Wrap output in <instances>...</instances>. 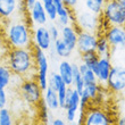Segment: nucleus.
Listing matches in <instances>:
<instances>
[{
	"instance_id": "6ab92c4d",
	"label": "nucleus",
	"mask_w": 125,
	"mask_h": 125,
	"mask_svg": "<svg viewBox=\"0 0 125 125\" xmlns=\"http://www.w3.org/2000/svg\"><path fill=\"white\" fill-rule=\"evenodd\" d=\"M14 74L10 68L6 65V62H0V89H6L11 84L14 79Z\"/></svg>"
},
{
	"instance_id": "72a5a7b5",
	"label": "nucleus",
	"mask_w": 125,
	"mask_h": 125,
	"mask_svg": "<svg viewBox=\"0 0 125 125\" xmlns=\"http://www.w3.org/2000/svg\"><path fill=\"white\" fill-rule=\"evenodd\" d=\"M38 0H22V7H23L24 13L26 14L27 11H30L33 8V6L36 3Z\"/></svg>"
},
{
	"instance_id": "4468645a",
	"label": "nucleus",
	"mask_w": 125,
	"mask_h": 125,
	"mask_svg": "<svg viewBox=\"0 0 125 125\" xmlns=\"http://www.w3.org/2000/svg\"><path fill=\"white\" fill-rule=\"evenodd\" d=\"M26 18H29V23L31 26H40V25H46L48 23V17H47L44 6H43L42 1L38 0L36 3L33 6V8L25 14Z\"/></svg>"
},
{
	"instance_id": "6e6552de",
	"label": "nucleus",
	"mask_w": 125,
	"mask_h": 125,
	"mask_svg": "<svg viewBox=\"0 0 125 125\" xmlns=\"http://www.w3.org/2000/svg\"><path fill=\"white\" fill-rule=\"evenodd\" d=\"M106 86L114 93H121L125 91V66L113 65Z\"/></svg>"
},
{
	"instance_id": "a19ab883",
	"label": "nucleus",
	"mask_w": 125,
	"mask_h": 125,
	"mask_svg": "<svg viewBox=\"0 0 125 125\" xmlns=\"http://www.w3.org/2000/svg\"><path fill=\"white\" fill-rule=\"evenodd\" d=\"M0 30H1V22H0Z\"/></svg>"
},
{
	"instance_id": "f03ea898",
	"label": "nucleus",
	"mask_w": 125,
	"mask_h": 125,
	"mask_svg": "<svg viewBox=\"0 0 125 125\" xmlns=\"http://www.w3.org/2000/svg\"><path fill=\"white\" fill-rule=\"evenodd\" d=\"M2 60L17 77L22 80L35 77V62L32 47L8 48Z\"/></svg>"
},
{
	"instance_id": "7c9ffc66",
	"label": "nucleus",
	"mask_w": 125,
	"mask_h": 125,
	"mask_svg": "<svg viewBox=\"0 0 125 125\" xmlns=\"http://www.w3.org/2000/svg\"><path fill=\"white\" fill-rule=\"evenodd\" d=\"M68 88L66 84H62L59 88V90L57 91V94H58V100H59V107L62 109H64L65 107V101H66V95H67V91H68Z\"/></svg>"
},
{
	"instance_id": "7ed1b4c3",
	"label": "nucleus",
	"mask_w": 125,
	"mask_h": 125,
	"mask_svg": "<svg viewBox=\"0 0 125 125\" xmlns=\"http://www.w3.org/2000/svg\"><path fill=\"white\" fill-rule=\"evenodd\" d=\"M34 62H35V77L42 91L48 88V75H49V59L46 51L32 46Z\"/></svg>"
},
{
	"instance_id": "0eeeda50",
	"label": "nucleus",
	"mask_w": 125,
	"mask_h": 125,
	"mask_svg": "<svg viewBox=\"0 0 125 125\" xmlns=\"http://www.w3.org/2000/svg\"><path fill=\"white\" fill-rule=\"evenodd\" d=\"M80 99L81 95L76 91L73 86H69L67 95H66V101H65V117L66 122L71 124V123L76 122L77 115H79L80 110Z\"/></svg>"
},
{
	"instance_id": "4be33fe9",
	"label": "nucleus",
	"mask_w": 125,
	"mask_h": 125,
	"mask_svg": "<svg viewBox=\"0 0 125 125\" xmlns=\"http://www.w3.org/2000/svg\"><path fill=\"white\" fill-rule=\"evenodd\" d=\"M38 107V116H39L40 122L43 125H49L51 122V115H50V109L47 107L44 104L43 99H41V101L36 105Z\"/></svg>"
},
{
	"instance_id": "9d476101",
	"label": "nucleus",
	"mask_w": 125,
	"mask_h": 125,
	"mask_svg": "<svg viewBox=\"0 0 125 125\" xmlns=\"http://www.w3.org/2000/svg\"><path fill=\"white\" fill-rule=\"evenodd\" d=\"M53 41L51 40L49 30L46 25H40V26L32 27V46L48 51L52 48Z\"/></svg>"
},
{
	"instance_id": "1a4fd4ad",
	"label": "nucleus",
	"mask_w": 125,
	"mask_h": 125,
	"mask_svg": "<svg viewBox=\"0 0 125 125\" xmlns=\"http://www.w3.org/2000/svg\"><path fill=\"white\" fill-rule=\"evenodd\" d=\"M74 23L79 30L97 33L99 26V16L90 13L88 10L77 11V13H74Z\"/></svg>"
},
{
	"instance_id": "f704fd0d",
	"label": "nucleus",
	"mask_w": 125,
	"mask_h": 125,
	"mask_svg": "<svg viewBox=\"0 0 125 125\" xmlns=\"http://www.w3.org/2000/svg\"><path fill=\"white\" fill-rule=\"evenodd\" d=\"M8 102V97H7L6 89H0V109L5 108Z\"/></svg>"
},
{
	"instance_id": "f257e3e1",
	"label": "nucleus",
	"mask_w": 125,
	"mask_h": 125,
	"mask_svg": "<svg viewBox=\"0 0 125 125\" xmlns=\"http://www.w3.org/2000/svg\"><path fill=\"white\" fill-rule=\"evenodd\" d=\"M0 32L8 48L32 47V26L25 15L2 21Z\"/></svg>"
},
{
	"instance_id": "473e14b6",
	"label": "nucleus",
	"mask_w": 125,
	"mask_h": 125,
	"mask_svg": "<svg viewBox=\"0 0 125 125\" xmlns=\"http://www.w3.org/2000/svg\"><path fill=\"white\" fill-rule=\"evenodd\" d=\"M7 50H8V47H7L6 42H5V39H3L2 34L0 32V60L3 59V57L6 55Z\"/></svg>"
},
{
	"instance_id": "b1692460",
	"label": "nucleus",
	"mask_w": 125,
	"mask_h": 125,
	"mask_svg": "<svg viewBox=\"0 0 125 125\" xmlns=\"http://www.w3.org/2000/svg\"><path fill=\"white\" fill-rule=\"evenodd\" d=\"M73 65V84L72 86L81 94L84 89V82H83L82 75L79 71V65L76 62H72Z\"/></svg>"
},
{
	"instance_id": "ddd939ff",
	"label": "nucleus",
	"mask_w": 125,
	"mask_h": 125,
	"mask_svg": "<svg viewBox=\"0 0 125 125\" xmlns=\"http://www.w3.org/2000/svg\"><path fill=\"white\" fill-rule=\"evenodd\" d=\"M25 15L22 0H0V22Z\"/></svg>"
},
{
	"instance_id": "c85d7f7f",
	"label": "nucleus",
	"mask_w": 125,
	"mask_h": 125,
	"mask_svg": "<svg viewBox=\"0 0 125 125\" xmlns=\"http://www.w3.org/2000/svg\"><path fill=\"white\" fill-rule=\"evenodd\" d=\"M42 3H43V6H44V10H46L48 20L51 21V22H56L57 9H56V6L53 5V2L52 1H48V2H42Z\"/></svg>"
},
{
	"instance_id": "58836bf2",
	"label": "nucleus",
	"mask_w": 125,
	"mask_h": 125,
	"mask_svg": "<svg viewBox=\"0 0 125 125\" xmlns=\"http://www.w3.org/2000/svg\"><path fill=\"white\" fill-rule=\"evenodd\" d=\"M119 2H121V5H122V7L124 8L125 10V0H119Z\"/></svg>"
},
{
	"instance_id": "a878e982",
	"label": "nucleus",
	"mask_w": 125,
	"mask_h": 125,
	"mask_svg": "<svg viewBox=\"0 0 125 125\" xmlns=\"http://www.w3.org/2000/svg\"><path fill=\"white\" fill-rule=\"evenodd\" d=\"M99 60V56L95 51H89V52L81 53V62L86 65L90 69H94L95 65Z\"/></svg>"
},
{
	"instance_id": "423d86ee",
	"label": "nucleus",
	"mask_w": 125,
	"mask_h": 125,
	"mask_svg": "<svg viewBox=\"0 0 125 125\" xmlns=\"http://www.w3.org/2000/svg\"><path fill=\"white\" fill-rule=\"evenodd\" d=\"M81 125H112V119L102 108L88 106L83 112Z\"/></svg>"
},
{
	"instance_id": "39448f33",
	"label": "nucleus",
	"mask_w": 125,
	"mask_h": 125,
	"mask_svg": "<svg viewBox=\"0 0 125 125\" xmlns=\"http://www.w3.org/2000/svg\"><path fill=\"white\" fill-rule=\"evenodd\" d=\"M101 16L110 25L125 26V10L119 0H106Z\"/></svg>"
},
{
	"instance_id": "412c9836",
	"label": "nucleus",
	"mask_w": 125,
	"mask_h": 125,
	"mask_svg": "<svg viewBox=\"0 0 125 125\" xmlns=\"http://www.w3.org/2000/svg\"><path fill=\"white\" fill-rule=\"evenodd\" d=\"M95 52L98 53L99 57H112V48L109 46L108 41L102 34L98 35L97 47H95Z\"/></svg>"
},
{
	"instance_id": "bb28decb",
	"label": "nucleus",
	"mask_w": 125,
	"mask_h": 125,
	"mask_svg": "<svg viewBox=\"0 0 125 125\" xmlns=\"http://www.w3.org/2000/svg\"><path fill=\"white\" fill-rule=\"evenodd\" d=\"M62 84H65V83H64V81L62 80V77H60L58 73L56 72L49 73V75H48V86L49 88H51L53 91L57 92Z\"/></svg>"
},
{
	"instance_id": "ea45409f",
	"label": "nucleus",
	"mask_w": 125,
	"mask_h": 125,
	"mask_svg": "<svg viewBox=\"0 0 125 125\" xmlns=\"http://www.w3.org/2000/svg\"><path fill=\"white\" fill-rule=\"evenodd\" d=\"M40 1H42V2H48V1H52V0H40Z\"/></svg>"
},
{
	"instance_id": "c756f323",
	"label": "nucleus",
	"mask_w": 125,
	"mask_h": 125,
	"mask_svg": "<svg viewBox=\"0 0 125 125\" xmlns=\"http://www.w3.org/2000/svg\"><path fill=\"white\" fill-rule=\"evenodd\" d=\"M84 89L86 90V92L89 93L91 100L95 99L100 93V89H101V85L99 84L98 82H93V83H89V84H85L84 85Z\"/></svg>"
},
{
	"instance_id": "dca6fc26",
	"label": "nucleus",
	"mask_w": 125,
	"mask_h": 125,
	"mask_svg": "<svg viewBox=\"0 0 125 125\" xmlns=\"http://www.w3.org/2000/svg\"><path fill=\"white\" fill-rule=\"evenodd\" d=\"M77 32L79 29L74 26V24H69L62 26L60 29V39L67 44L69 49L73 51L76 49V41H77Z\"/></svg>"
},
{
	"instance_id": "c9c22d12",
	"label": "nucleus",
	"mask_w": 125,
	"mask_h": 125,
	"mask_svg": "<svg viewBox=\"0 0 125 125\" xmlns=\"http://www.w3.org/2000/svg\"><path fill=\"white\" fill-rule=\"evenodd\" d=\"M62 2L65 3V6H67L69 9L74 10L76 6H77V3H79V0H62Z\"/></svg>"
},
{
	"instance_id": "9b49d317",
	"label": "nucleus",
	"mask_w": 125,
	"mask_h": 125,
	"mask_svg": "<svg viewBox=\"0 0 125 125\" xmlns=\"http://www.w3.org/2000/svg\"><path fill=\"white\" fill-rule=\"evenodd\" d=\"M102 35L108 41L112 50L124 49L125 48V26L110 25L102 33Z\"/></svg>"
},
{
	"instance_id": "e433bc0d",
	"label": "nucleus",
	"mask_w": 125,
	"mask_h": 125,
	"mask_svg": "<svg viewBox=\"0 0 125 125\" xmlns=\"http://www.w3.org/2000/svg\"><path fill=\"white\" fill-rule=\"evenodd\" d=\"M49 125H68V123L66 122V119H62L60 117H57V118L51 119Z\"/></svg>"
},
{
	"instance_id": "2f4dec72",
	"label": "nucleus",
	"mask_w": 125,
	"mask_h": 125,
	"mask_svg": "<svg viewBox=\"0 0 125 125\" xmlns=\"http://www.w3.org/2000/svg\"><path fill=\"white\" fill-rule=\"evenodd\" d=\"M49 33H50V36H51V40L52 41H56L57 39L60 38V29L58 27V25H55V24H51L49 27Z\"/></svg>"
},
{
	"instance_id": "2eb2a0df",
	"label": "nucleus",
	"mask_w": 125,
	"mask_h": 125,
	"mask_svg": "<svg viewBox=\"0 0 125 125\" xmlns=\"http://www.w3.org/2000/svg\"><path fill=\"white\" fill-rule=\"evenodd\" d=\"M113 67V62L110 57H99V60L95 65L93 72H94L98 83L101 86H106L107 80H108L109 73Z\"/></svg>"
},
{
	"instance_id": "f8f14e48",
	"label": "nucleus",
	"mask_w": 125,
	"mask_h": 125,
	"mask_svg": "<svg viewBox=\"0 0 125 125\" xmlns=\"http://www.w3.org/2000/svg\"><path fill=\"white\" fill-rule=\"evenodd\" d=\"M98 41V34L90 31L79 30L77 32V41H76V50L81 53L89 52V51H95Z\"/></svg>"
},
{
	"instance_id": "aec40b11",
	"label": "nucleus",
	"mask_w": 125,
	"mask_h": 125,
	"mask_svg": "<svg viewBox=\"0 0 125 125\" xmlns=\"http://www.w3.org/2000/svg\"><path fill=\"white\" fill-rule=\"evenodd\" d=\"M52 49L55 51L57 56L59 57V58H62V59H67L69 57L72 56L73 53V50L69 49L67 44H66L62 39H57L56 41H53L52 43Z\"/></svg>"
},
{
	"instance_id": "20e7f679",
	"label": "nucleus",
	"mask_w": 125,
	"mask_h": 125,
	"mask_svg": "<svg viewBox=\"0 0 125 125\" xmlns=\"http://www.w3.org/2000/svg\"><path fill=\"white\" fill-rule=\"evenodd\" d=\"M20 94L26 104L36 106L42 99L43 91L35 79H24L20 84Z\"/></svg>"
},
{
	"instance_id": "5701e85b",
	"label": "nucleus",
	"mask_w": 125,
	"mask_h": 125,
	"mask_svg": "<svg viewBox=\"0 0 125 125\" xmlns=\"http://www.w3.org/2000/svg\"><path fill=\"white\" fill-rule=\"evenodd\" d=\"M106 0H84L85 9L94 15H98V16L101 15Z\"/></svg>"
},
{
	"instance_id": "f3484780",
	"label": "nucleus",
	"mask_w": 125,
	"mask_h": 125,
	"mask_svg": "<svg viewBox=\"0 0 125 125\" xmlns=\"http://www.w3.org/2000/svg\"><path fill=\"white\" fill-rule=\"evenodd\" d=\"M58 74L67 86H72L73 84V65L67 59H62L58 64Z\"/></svg>"
},
{
	"instance_id": "a211bd4d",
	"label": "nucleus",
	"mask_w": 125,
	"mask_h": 125,
	"mask_svg": "<svg viewBox=\"0 0 125 125\" xmlns=\"http://www.w3.org/2000/svg\"><path fill=\"white\" fill-rule=\"evenodd\" d=\"M42 99L44 104L47 105V107L50 109V112H56L60 108L59 107V100H58V94L56 91H53L51 88H47L43 91Z\"/></svg>"
},
{
	"instance_id": "cd10ccee",
	"label": "nucleus",
	"mask_w": 125,
	"mask_h": 125,
	"mask_svg": "<svg viewBox=\"0 0 125 125\" xmlns=\"http://www.w3.org/2000/svg\"><path fill=\"white\" fill-rule=\"evenodd\" d=\"M0 125H14L13 115L6 107L0 109Z\"/></svg>"
},
{
	"instance_id": "393cba45",
	"label": "nucleus",
	"mask_w": 125,
	"mask_h": 125,
	"mask_svg": "<svg viewBox=\"0 0 125 125\" xmlns=\"http://www.w3.org/2000/svg\"><path fill=\"white\" fill-rule=\"evenodd\" d=\"M77 65H79V71H80V73H81V75H82L84 85H85V84H89V83L98 82L97 76H95L94 72H93L92 69H90L89 67L86 65H84L83 62H80Z\"/></svg>"
},
{
	"instance_id": "4c0bfd02",
	"label": "nucleus",
	"mask_w": 125,
	"mask_h": 125,
	"mask_svg": "<svg viewBox=\"0 0 125 125\" xmlns=\"http://www.w3.org/2000/svg\"><path fill=\"white\" fill-rule=\"evenodd\" d=\"M116 125H125V113L118 117L117 122H116Z\"/></svg>"
}]
</instances>
